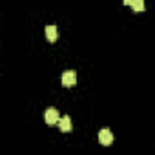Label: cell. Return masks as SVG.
<instances>
[{
	"instance_id": "277c9868",
	"label": "cell",
	"mask_w": 155,
	"mask_h": 155,
	"mask_svg": "<svg viewBox=\"0 0 155 155\" xmlns=\"http://www.w3.org/2000/svg\"><path fill=\"white\" fill-rule=\"evenodd\" d=\"M46 37H48L49 42H55V40L58 38V29H57V26H48V28H46Z\"/></svg>"
},
{
	"instance_id": "8992f818",
	"label": "cell",
	"mask_w": 155,
	"mask_h": 155,
	"mask_svg": "<svg viewBox=\"0 0 155 155\" xmlns=\"http://www.w3.org/2000/svg\"><path fill=\"white\" fill-rule=\"evenodd\" d=\"M131 8H133L135 11H142V9H144V2H142V0H133V2H131Z\"/></svg>"
},
{
	"instance_id": "6da1fadb",
	"label": "cell",
	"mask_w": 155,
	"mask_h": 155,
	"mask_svg": "<svg viewBox=\"0 0 155 155\" xmlns=\"http://www.w3.org/2000/svg\"><path fill=\"white\" fill-rule=\"evenodd\" d=\"M44 120H46L48 124H58V120H60L58 110H55V108H48V110L44 111Z\"/></svg>"
},
{
	"instance_id": "3957f363",
	"label": "cell",
	"mask_w": 155,
	"mask_h": 155,
	"mask_svg": "<svg viewBox=\"0 0 155 155\" xmlns=\"http://www.w3.org/2000/svg\"><path fill=\"white\" fill-rule=\"evenodd\" d=\"M99 142H101L102 146H108V144L113 142V135H111V131H110L108 128H102V130L99 131Z\"/></svg>"
},
{
	"instance_id": "5b68a950",
	"label": "cell",
	"mask_w": 155,
	"mask_h": 155,
	"mask_svg": "<svg viewBox=\"0 0 155 155\" xmlns=\"http://www.w3.org/2000/svg\"><path fill=\"white\" fill-rule=\"evenodd\" d=\"M58 128H60L62 131H71V119H69L68 115L60 117V120H58Z\"/></svg>"
},
{
	"instance_id": "7a4b0ae2",
	"label": "cell",
	"mask_w": 155,
	"mask_h": 155,
	"mask_svg": "<svg viewBox=\"0 0 155 155\" xmlns=\"http://www.w3.org/2000/svg\"><path fill=\"white\" fill-rule=\"evenodd\" d=\"M77 82V71L75 69H68L62 73V84L64 86H73Z\"/></svg>"
}]
</instances>
